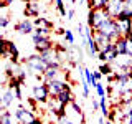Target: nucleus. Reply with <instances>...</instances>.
Wrapping results in <instances>:
<instances>
[{
	"mask_svg": "<svg viewBox=\"0 0 132 124\" xmlns=\"http://www.w3.org/2000/svg\"><path fill=\"white\" fill-rule=\"evenodd\" d=\"M97 32L101 33V35H104L109 41H116L117 38H121V36H122L121 28H119V23H117V20H116V18H109Z\"/></svg>",
	"mask_w": 132,
	"mask_h": 124,
	"instance_id": "f03ea898",
	"label": "nucleus"
},
{
	"mask_svg": "<svg viewBox=\"0 0 132 124\" xmlns=\"http://www.w3.org/2000/svg\"><path fill=\"white\" fill-rule=\"evenodd\" d=\"M35 27L36 28H46V30H51L53 28V23L50 22V20H46V18H35Z\"/></svg>",
	"mask_w": 132,
	"mask_h": 124,
	"instance_id": "aec40b11",
	"label": "nucleus"
},
{
	"mask_svg": "<svg viewBox=\"0 0 132 124\" xmlns=\"http://www.w3.org/2000/svg\"><path fill=\"white\" fill-rule=\"evenodd\" d=\"M93 109L94 111L99 109V101H97V99H94V98H93Z\"/></svg>",
	"mask_w": 132,
	"mask_h": 124,
	"instance_id": "2f4dec72",
	"label": "nucleus"
},
{
	"mask_svg": "<svg viewBox=\"0 0 132 124\" xmlns=\"http://www.w3.org/2000/svg\"><path fill=\"white\" fill-rule=\"evenodd\" d=\"M124 8H126V0H111L106 10L111 15V18H117L124 12Z\"/></svg>",
	"mask_w": 132,
	"mask_h": 124,
	"instance_id": "9d476101",
	"label": "nucleus"
},
{
	"mask_svg": "<svg viewBox=\"0 0 132 124\" xmlns=\"http://www.w3.org/2000/svg\"><path fill=\"white\" fill-rule=\"evenodd\" d=\"M126 38H127V53H126V55L132 56V35L126 36Z\"/></svg>",
	"mask_w": 132,
	"mask_h": 124,
	"instance_id": "cd10ccee",
	"label": "nucleus"
},
{
	"mask_svg": "<svg viewBox=\"0 0 132 124\" xmlns=\"http://www.w3.org/2000/svg\"><path fill=\"white\" fill-rule=\"evenodd\" d=\"M8 23H10V18H8L7 15H2V17H0V27H2V28H7Z\"/></svg>",
	"mask_w": 132,
	"mask_h": 124,
	"instance_id": "bb28decb",
	"label": "nucleus"
},
{
	"mask_svg": "<svg viewBox=\"0 0 132 124\" xmlns=\"http://www.w3.org/2000/svg\"><path fill=\"white\" fill-rule=\"evenodd\" d=\"M99 109L102 113V118H109V109L106 106V96L104 98H99Z\"/></svg>",
	"mask_w": 132,
	"mask_h": 124,
	"instance_id": "4be33fe9",
	"label": "nucleus"
},
{
	"mask_svg": "<svg viewBox=\"0 0 132 124\" xmlns=\"http://www.w3.org/2000/svg\"><path fill=\"white\" fill-rule=\"evenodd\" d=\"M64 116H66V118H69L74 124H82V122H84V116H82L81 107L78 106L76 101H71L69 104H66V107H64Z\"/></svg>",
	"mask_w": 132,
	"mask_h": 124,
	"instance_id": "7ed1b4c3",
	"label": "nucleus"
},
{
	"mask_svg": "<svg viewBox=\"0 0 132 124\" xmlns=\"http://www.w3.org/2000/svg\"><path fill=\"white\" fill-rule=\"evenodd\" d=\"M94 89H96V93H97V96H99V98H104V96H106V88H104V84H102L101 81L97 83V86H96Z\"/></svg>",
	"mask_w": 132,
	"mask_h": 124,
	"instance_id": "393cba45",
	"label": "nucleus"
},
{
	"mask_svg": "<svg viewBox=\"0 0 132 124\" xmlns=\"http://www.w3.org/2000/svg\"><path fill=\"white\" fill-rule=\"evenodd\" d=\"M31 40H33V45H35V50L38 53H45V51H48V50L53 48V41H51L50 36L36 35V33H33Z\"/></svg>",
	"mask_w": 132,
	"mask_h": 124,
	"instance_id": "39448f33",
	"label": "nucleus"
},
{
	"mask_svg": "<svg viewBox=\"0 0 132 124\" xmlns=\"http://www.w3.org/2000/svg\"><path fill=\"white\" fill-rule=\"evenodd\" d=\"M82 74H84V78H86V81H88L89 83V86H93V88H96V86H97V80H96V78H94V74L93 73H91L89 71V69L88 68H82Z\"/></svg>",
	"mask_w": 132,
	"mask_h": 124,
	"instance_id": "6ab92c4d",
	"label": "nucleus"
},
{
	"mask_svg": "<svg viewBox=\"0 0 132 124\" xmlns=\"http://www.w3.org/2000/svg\"><path fill=\"white\" fill-rule=\"evenodd\" d=\"M99 71H101L102 74H104V76H106V74H111V73H112L111 63H102V65H101V68H99Z\"/></svg>",
	"mask_w": 132,
	"mask_h": 124,
	"instance_id": "b1692460",
	"label": "nucleus"
},
{
	"mask_svg": "<svg viewBox=\"0 0 132 124\" xmlns=\"http://www.w3.org/2000/svg\"><path fill=\"white\" fill-rule=\"evenodd\" d=\"M58 124H74V122H73V121H71L69 118H66V116L63 114V116H61L60 119H58Z\"/></svg>",
	"mask_w": 132,
	"mask_h": 124,
	"instance_id": "c85d7f7f",
	"label": "nucleus"
},
{
	"mask_svg": "<svg viewBox=\"0 0 132 124\" xmlns=\"http://www.w3.org/2000/svg\"><path fill=\"white\" fill-rule=\"evenodd\" d=\"M40 13V5L38 2H30L27 5V10H25V15L27 17H38Z\"/></svg>",
	"mask_w": 132,
	"mask_h": 124,
	"instance_id": "f3484780",
	"label": "nucleus"
},
{
	"mask_svg": "<svg viewBox=\"0 0 132 124\" xmlns=\"http://www.w3.org/2000/svg\"><path fill=\"white\" fill-rule=\"evenodd\" d=\"M38 55L41 56V60L45 61V65L48 66V68H60V55H58V50L51 48L48 50V51L45 53H38Z\"/></svg>",
	"mask_w": 132,
	"mask_h": 124,
	"instance_id": "0eeeda50",
	"label": "nucleus"
},
{
	"mask_svg": "<svg viewBox=\"0 0 132 124\" xmlns=\"http://www.w3.org/2000/svg\"><path fill=\"white\" fill-rule=\"evenodd\" d=\"M55 5H56V8H58V12H60L61 17H68V12H66V8H64L63 0H55Z\"/></svg>",
	"mask_w": 132,
	"mask_h": 124,
	"instance_id": "5701e85b",
	"label": "nucleus"
},
{
	"mask_svg": "<svg viewBox=\"0 0 132 124\" xmlns=\"http://www.w3.org/2000/svg\"><path fill=\"white\" fill-rule=\"evenodd\" d=\"M109 18H111V15L107 13V10H89L88 12V27L91 30L97 32Z\"/></svg>",
	"mask_w": 132,
	"mask_h": 124,
	"instance_id": "f257e3e1",
	"label": "nucleus"
},
{
	"mask_svg": "<svg viewBox=\"0 0 132 124\" xmlns=\"http://www.w3.org/2000/svg\"><path fill=\"white\" fill-rule=\"evenodd\" d=\"M111 0H88L89 10H106Z\"/></svg>",
	"mask_w": 132,
	"mask_h": 124,
	"instance_id": "4468645a",
	"label": "nucleus"
},
{
	"mask_svg": "<svg viewBox=\"0 0 132 124\" xmlns=\"http://www.w3.org/2000/svg\"><path fill=\"white\" fill-rule=\"evenodd\" d=\"M15 119L20 124H30L33 119H35V116H33V113L30 109H27V107H23V106H18L15 109Z\"/></svg>",
	"mask_w": 132,
	"mask_h": 124,
	"instance_id": "9b49d317",
	"label": "nucleus"
},
{
	"mask_svg": "<svg viewBox=\"0 0 132 124\" xmlns=\"http://www.w3.org/2000/svg\"><path fill=\"white\" fill-rule=\"evenodd\" d=\"M114 43H116V50H117L119 55H126V53H127V38H126V36L117 38Z\"/></svg>",
	"mask_w": 132,
	"mask_h": 124,
	"instance_id": "dca6fc26",
	"label": "nucleus"
},
{
	"mask_svg": "<svg viewBox=\"0 0 132 124\" xmlns=\"http://www.w3.org/2000/svg\"><path fill=\"white\" fill-rule=\"evenodd\" d=\"M56 98L60 99V101L63 103L64 106H66V104H69V103L73 101V96H71V89H68V91H63V93H61V94H58Z\"/></svg>",
	"mask_w": 132,
	"mask_h": 124,
	"instance_id": "412c9836",
	"label": "nucleus"
},
{
	"mask_svg": "<svg viewBox=\"0 0 132 124\" xmlns=\"http://www.w3.org/2000/svg\"><path fill=\"white\" fill-rule=\"evenodd\" d=\"M50 98H51V94H50V89H48L46 83H45V84L33 86V99H35L36 103H48Z\"/></svg>",
	"mask_w": 132,
	"mask_h": 124,
	"instance_id": "1a4fd4ad",
	"label": "nucleus"
},
{
	"mask_svg": "<svg viewBox=\"0 0 132 124\" xmlns=\"http://www.w3.org/2000/svg\"><path fill=\"white\" fill-rule=\"evenodd\" d=\"M15 32H18L20 35H30L35 32V23L30 18H23L15 25Z\"/></svg>",
	"mask_w": 132,
	"mask_h": 124,
	"instance_id": "f8f14e48",
	"label": "nucleus"
},
{
	"mask_svg": "<svg viewBox=\"0 0 132 124\" xmlns=\"http://www.w3.org/2000/svg\"><path fill=\"white\" fill-rule=\"evenodd\" d=\"M117 23H119V28H121L122 36L132 35V20H121V22L117 20Z\"/></svg>",
	"mask_w": 132,
	"mask_h": 124,
	"instance_id": "2eb2a0df",
	"label": "nucleus"
},
{
	"mask_svg": "<svg viewBox=\"0 0 132 124\" xmlns=\"http://www.w3.org/2000/svg\"><path fill=\"white\" fill-rule=\"evenodd\" d=\"M13 99H16L15 96V89H12V88H7L5 91H3V94H2V109H7L8 106L13 103Z\"/></svg>",
	"mask_w": 132,
	"mask_h": 124,
	"instance_id": "ddd939ff",
	"label": "nucleus"
},
{
	"mask_svg": "<svg viewBox=\"0 0 132 124\" xmlns=\"http://www.w3.org/2000/svg\"><path fill=\"white\" fill-rule=\"evenodd\" d=\"M74 15H76V10L74 8H71V10H68V20H73Z\"/></svg>",
	"mask_w": 132,
	"mask_h": 124,
	"instance_id": "c756f323",
	"label": "nucleus"
},
{
	"mask_svg": "<svg viewBox=\"0 0 132 124\" xmlns=\"http://www.w3.org/2000/svg\"><path fill=\"white\" fill-rule=\"evenodd\" d=\"M25 65H27V68H30L31 71H35L36 74H45V71L48 69V66L45 65V61L41 60L40 55L28 56L27 60H25Z\"/></svg>",
	"mask_w": 132,
	"mask_h": 124,
	"instance_id": "20e7f679",
	"label": "nucleus"
},
{
	"mask_svg": "<svg viewBox=\"0 0 132 124\" xmlns=\"http://www.w3.org/2000/svg\"><path fill=\"white\" fill-rule=\"evenodd\" d=\"M64 2H71V0H64Z\"/></svg>",
	"mask_w": 132,
	"mask_h": 124,
	"instance_id": "f704fd0d",
	"label": "nucleus"
},
{
	"mask_svg": "<svg viewBox=\"0 0 132 124\" xmlns=\"http://www.w3.org/2000/svg\"><path fill=\"white\" fill-rule=\"evenodd\" d=\"M60 74H61L60 68H48L46 71H45L43 78H45L46 81H50V80H60Z\"/></svg>",
	"mask_w": 132,
	"mask_h": 124,
	"instance_id": "a211bd4d",
	"label": "nucleus"
},
{
	"mask_svg": "<svg viewBox=\"0 0 132 124\" xmlns=\"http://www.w3.org/2000/svg\"><path fill=\"white\" fill-rule=\"evenodd\" d=\"M23 2H27V3H30V2H40V0H23Z\"/></svg>",
	"mask_w": 132,
	"mask_h": 124,
	"instance_id": "72a5a7b5",
	"label": "nucleus"
},
{
	"mask_svg": "<svg viewBox=\"0 0 132 124\" xmlns=\"http://www.w3.org/2000/svg\"><path fill=\"white\" fill-rule=\"evenodd\" d=\"M117 56H119V53H117V50H116L114 41H111V43L107 45L106 48H102L101 51H99V55H97V58L102 61V63H112Z\"/></svg>",
	"mask_w": 132,
	"mask_h": 124,
	"instance_id": "423d86ee",
	"label": "nucleus"
},
{
	"mask_svg": "<svg viewBox=\"0 0 132 124\" xmlns=\"http://www.w3.org/2000/svg\"><path fill=\"white\" fill-rule=\"evenodd\" d=\"M30 124H41V119H40V118H35V119H33V121H31Z\"/></svg>",
	"mask_w": 132,
	"mask_h": 124,
	"instance_id": "473e14b6",
	"label": "nucleus"
},
{
	"mask_svg": "<svg viewBox=\"0 0 132 124\" xmlns=\"http://www.w3.org/2000/svg\"><path fill=\"white\" fill-rule=\"evenodd\" d=\"M93 74H94V78H96V80H97V81H99V80H101V78H102V76H104V74H102L101 71H94Z\"/></svg>",
	"mask_w": 132,
	"mask_h": 124,
	"instance_id": "7c9ffc66",
	"label": "nucleus"
},
{
	"mask_svg": "<svg viewBox=\"0 0 132 124\" xmlns=\"http://www.w3.org/2000/svg\"><path fill=\"white\" fill-rule=\"evenodd\" d=\"M63 35H64V40L68 41L69 45H73V43H74V35H73V32H71V30H64Z\"/></svg>",
	"mask_w": 132,
	"mask_h": 124,
	"instance_id": "a878e982",
	"label": "nucleus"
},
{
	"mask_svg": "<svg viewBox=\"0 0 132 124\" xmlns=\"http://www.w3.org/2000/svg\"><path fill=\"white\" fill-rule=\"evenodd\" d=\"M46 86H48L51 96H58V94H61L63 91L69 89V84L63 80H50V81H46Z\"/></svg>",
	"mask_w": 132,
	"mask_h": 124,
	"instance_id": "6e6552de",
	"label": "nucleus"
}]
</instances>
